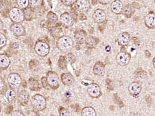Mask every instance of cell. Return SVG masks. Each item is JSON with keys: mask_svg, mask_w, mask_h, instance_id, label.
Here are the masks:
<instances>
[{"mask_svg": "<svg viewBox=\"0 0 155 116\" xmlns=\"http://www.w3.org/2000/svg\"><path fill=\"white\" fill-rule=\"evenodd\" d=\"M57 46L61 52H70L73 48L74 41L68 36H62L58 38L57 41Z\"/></svg>", "mask_w": 155, "mask_h": 116, "instance_id": "cell-1", "label": "cell"}, {"mask_svg": "<svg viewBox=\"0 0 155 116\" xmlns=\"http://www.w3.org/2000/svg\"><path fill=\"white\" fill-rule=\"evenodd\" d=\"M31 102L33 108L37 111H42L46 107V100L45 98L40 95L35 94L31 98Z\"/></svg>", "mask_w": 155, "mask_h": 116, "instance_id": "cell-2", "label": "cell"}, {"mask_svg": "<svg viewBox=\"0 0 155 116\" xmlns=\"http://www.w3.org/2000/svg\"><path fill=\"white\" fill-rule=\"evenodd\" d=\"M9 16L13 23H22L25 19L23 11L19 7H13L9 11Z\"/></svg>", "mask_w": 155, "mask_h": 116, "instance_id": "cell-3", "label": "cell"}, {"mask_svg": "<svg viewBox=\"0 0 155 116\" xmlns=\"http://www.w3.org/2000/svg\"><path fill=\"white\" fill-rule=\"evenodd\" d=\"M46 80L49 86L53 90H56L60 86V79L58 74L54 71H49L46 75Z\"/></svg>", "mask_w": 155, "mask_h": 116, "instance_id": "cell-4", "label": "cell"}, {"mask_svg": "<svg viewBox=\"0 0 155 116\" xmlns=\"http://www.w3.org/2000/svg\"><path fill=\"white\" fill-rule=\"evenodd\" d=\"M34 50L39 56L45 57L50 52V46L45 42L38 40L34 45Z\"/></svg>", "mask_w": 155, "mask_h": 116, "instance_id": "cell-5", "label": "cell"}, {"mask_svg": "<svg viewBox=\"0 0 155 116\" xmlns=\"http://www.w3.org/2000/svg\"><path fill=\"white\" fill-rule=\"evenodd\" d=\"M7 82L12 89H17L19 87L22 83L21 77L18 73H11L7 77Z\"/></svg>", "mask_w": 155, "mask_h": 116, "instance_id": "cell-6", "label": "cell"}, {"mask_svg": "<svg viewBox=\"0 0 155 116\" xmlns=\"http://www.w3.org/2000/svg\"><path fill=\"white\" fill-rule=\"evenodd\" d=\"M87 91L88 94L94 98H98L101 95V88L95 83H92L88 85Z\"/></svg>", "mask_w": 155, "mask_h": 116, "instance_id": "cell-7", "label": "cell"}, {"mask_svg": "<svg viewBox=\"0 0 155 116\" xmlns=\"http://www.w3.org/2000/svg\"><path fill=\"white\" fill-rule=\"evenodd\" d=\"M131 56L129 53L126 52H121L117 54L116 61L117 63L120 66H126L129 63Z\"/></svg>", "mask_w": 155, "mask_h": 116, "instance_id": "cell-8", "label": "cell"}, {"mask_svg": "<svg viewBox=\"0 0 155 116\" xmlns=\"http://www.w3.org/2000/svg\"><path fill=\"white\" fill-rule=\"evenodd\" d=\"M60 22L65 27H71L74 24V18L68 12L62 13L60 17Z\"/></svg>", "mask_w": 155, "mask_h": 116, "instance_id": "cell-9", "label": "cell"}, {"mask_svg": "<svg viewBox=\"0 0 155 116\" xmlns=\"http://www.w3.org/2000/svg\"><path fill=\"white\" fill-rule=\"evenodd\" d=\"M92 18L94 22L98 24H101L106 21L107 14L103 9H97L93 13Z\"/></svg>", "mask_w": 155, "mask_h": 116, "instance_id": "cell-10", "label": "cell"}, {"mask_svg": "<svg viewBox=\"0 0 155 116\" xmlns=\"http://www.w3.org/2000/svg\"><path fill=\"white\" fill-rule=\"evenodd\" d=\"M76 9L81 12H87L91 8V4L88 0H77L75 2Z\"/></svg>", "mask_w": 155, "mask_h": 116, "instance_id": "cell-11", "label": "cell"}, {"mask_svg": "<svg viewBox=\"0 0 155 116\" xmlns=\"http://www.w3.org/2000/svg\"><path fill=\"white\" fill-rule=\"evenodd\" d=\"M11 31L16 37H20L25 35V28L22 24L18 23H14L10 27Z\"/></svg>", "mask_w": 155, "mask_h": 116, "instance_id": "cell-12", "label": "cell"}, {"mask_svg": "<svg viewBox=\"0 0 155 116\" xmlns=\"http://www.w3.org/2000/svg\"><path fill=\"white\" fill-rule=\"evenodd\" d=\"M142 86L139 82H134L131 83L129 87V91L130 94L134 97L138 96L141 92Z\"/></svg>", "mask_w": 155, "mask_h": 116, "instance_id": "cell-13", "label": "cell"}, {"mask_svg": "<svg viewBox=\"0 0 155 116\" xmlns=\"http://www.w3.org/2000/svg\"><path fill=\"white\" fill-rule=\"evenodd\" d=\"M123 7V4L120 0H115L110 4L111 11L117 14L122 13Z\"/></svg>", "mask_w": 155, "mask_h": 116, "instance_id": "cell-14", "label": "cell"}, {"mask_svg": "<svg viewBox=\"0 0 155 116\" xmlns=\"http://www.w3.org/2000/svg\"><path fill=\"white\" fill-rule=\"evenodd\" d=\"M93 73L94 75L103 76L105 73V68L103 63L101 61H97L93 66Z\"/></svg>", "mask_w": 155, "mask_h": 116, "instance_id": "cell-15", "label": "cell"}, {"mask_svg": "<svg viewBox=\"0 0 155 116\" xmlns=\"http://www.w3.org/2000/svg\"><path fill=\"white\" fill-rule=\"evenodd\" d=\"M61 80L64 85L69 86L74 83L75 79L71 73L66 72L61 74Z\"/></svg>", "mask_w": 155, "mask_h": 116, "instance_id": "cell-16", "label": "cell"}, {"mask_svg": "<svg viewBox=\"0 0 155 116\" xmlns=\"http://www.w3.org/2000/svg\"><path fill=\"white\" fill-rule=\"evenodd\" d=\"M131 39L130 35L128 32H124L121 33L117 38V42L120 45L124 46L127 45L130 43Z\"/></svg>", "mask_w": 155, "mask_h": 116, "instance_id": "cell-17", "label": "cell"}, {"mask_svg": "<svg viewBox=\"0 0 155 116\" xmlns=\"http://www.w3.org/2000/svg\"><path fill=\"white\" fill-rule=\"evenodd\" d=\"M145 24L149 29L155 27V14L153 12L149 13L145 18Z\"/></svg>", "mask_w": 155, "mask_h": 116, "instance_id": "cell-18", "label": "cell"}, {"mask_svg": "<svg viewBox=\"0 0 155 116\" xmlns=\"http://www.w3.org/2000/svg\"><path fill=\"white\" fill-rule=\"evenodd\" d=\"M87 37V34L86 32H85L84 30H78L75 32L74 35V38L76 40V41L78 43L83 44L85 42L86 38Z\"/></svg>", "mask_w": 155, "mask_h": 116, "instance_id": "cell-19", "label": "cell"}, {"mask_svg": "<svg viewBox=\"0 0 155 116\" xmlns=\"http://www.w3.org/2000/svg\"><path fill=\"white\" fill-rule=\"evenodd\" d=\"M11 64V60L9 57L5 54H0V68L2 69H7Z\"/></svg>", "mask_w": 155, "mask_h": 116, "instance_id": "cell-20", "label": "cell"}, {"mask_svg": "<svg viewBox=\"0 0 155 116\" xmlns=\"http://www.w3.org/2000/svg\"><path fill=\"white\" fill-rule=\"evenodd\" d=\"M18 100L22 105H26L30 100V95L25 90L20 91L18 95Z\"/></svg>", "mask_w": 155, "mask_h": 116, "instance_id": "cell-21", "label": "cell"}, {"mask_svg": "<svg viewBox=\"0 0 155 116\" xmlns=\"http://www.w3.org/2000/svg\"><path fill=\"white\" fill-rule=\"evenodd\" d=\"M84 42L87 47L92 48L96 46L98 44L99 39L96 37L93 36H88L86 37Z\"/></svg>", "mask_w": 155, "mask_h": 116, "instance_id": "cell-22", "label": "cell"}, {"mask_svg": "<svg viewBox=\"0 0 155 116\" xmlns=\"http://www.w3.org/2000/svg\"><path fill=\"white\" fill-rule=\"evenodd\" d=\"M122 13L126 18H131L134 13V10L133 7L130 4L126 5L125 7H123Z\"/></svg>", "mask_w": 155, "mask_h": 116, "instance_id": "cell-23", "label": "cell"}, {"mask_svg": "<svg viewBox=\"0 0 155 116\" xmlns=\"http://www.w3.org/2000/svg\"><path fill=\"white\" fill-rule=\"evenodd\" d=\"M81 114L83 116H96V112L92 107L87 106L82 109Z\"/></svg>", "mask_w": 155, "mask_h": 116, "instance_id": "cell-24", "label": "cell"}, {"mask_svg": "<svg viewBox=\"0 0 155 116\" xmlns=\"http://www.w3.org/2000/svg\"><path fill=\"white\" fill-rule=\"evenodd\" d=\"M5 95L9 102H12L16 98V93L13 89H8L5 91Z\"/></svg>", "mask_w": 155, "mask_h": 116, "instance_id": "cell-25", "label": "cell"}, {"mask_svg": "<svg viewBox=\"0 0 155 116\" xmlns=\"http://www.w3.org/2000/svg\"><path fill=\"white\" fill-rule=\"evenodd\" d=\"M28 86L31 90L38 91L39 90V89H41L38 81L34 78H30L29 79Z\"/></svg>", "mask_w": 155, "mask_h": 116, "instance_id": "cell-26", "label": "cell"}, {"mask_svg": "<svg viewBox=\"0 0 155 116\" xmlns=\"http://www.w3.org/2000/svg\"><path fill=\"white\" fill-rule=\"evenodd\" d=\"M23 13L25 15V19L30 21L33 18V16L34 12H33L32 10V8L31 7H27L26 8L23 9Z\"/></svg>", "mask_w": 155, "mask_h": 116, "instance_id": "cell-27", "label": "cell"}, {"mask_svg": "<svg viewBox=\"0 0 155 116\" xmlns=\"http://www.w3.org/2000/svg\"><path fill=\"white\" fill-rule=\"evenodd\" d=\"M47 19L49 23L53 24L58 20V17L56 13L53 12L52 11H49L47 14Z\"/></svg>", "mask_w": 155, "mask_h": 116, "instance_id": "cell-28", "label": "cell"}, {"mask_svg": "<svg viewBox=\"0 0 155 116\" xmlns=\"http://www.w3.org/2000/svg\"><path fill=\"white\" fill-rule=\"evenodd\" d=\"M29 5L32 8L35 9L42 6L43 0H28Z\"/></svg>", "mask_w": 155, "mask_h": 116, "instance_id": "cell-29", "label": "cell"}, {"mask_svg": "<svg viewBox=\"0 0 155 116\" xmlns=\"http://www.w3.org/2000/svg\"><path fill=\"white\" fill-rule=\"evenodd\" d=\"M63 32L60 27H54L51 30V35L54 38H59Z\"/></svg>", "mask_w": 155, "mask_h": 116, "instance_id": "cell-30", "label": "cell"}, {"mask_svg": "<svg viewBox=\"0 0 155 116\" xmlns=\"http://www.w3.org/2000/svg\"><path fill=\"white\" fill-rule=\"evenodd\" d=\"M67 61L66 60L65 57L61 56L59 60H58V65L60 68L64 69L67 68Z\"/></svg>", "mask_w": 155, "mask_h": 116, "instance_id": "cell-31", "label": "cell"}, {"mask_svg": "<svg viewBox=\"0 0 155 116\" xmlns=\"http://www.w3.org/2000/svg\"><path fill=\"white\" fill-rule=\"evenodd\" d=\"M16 3L21 9L26 8L29 5V1L28 0H17Z\"/></svg>", "mask_w": 155, "mask_h": 116, "instance_id": "cell-32", "label": "cell"}, {"mask_svg": "<svg viewBox=\"0 0 155 116\" xmlns=\"http://www.w3.org/2000/svg\"><path fill=\"white\" fill-rule=\"evenodd\" d=\"M136 78L142 80L145 79L147 76V73L144 71H137L135 73Z\"/></svg>", "mask_w": 155, "mask_h": 116, "instance_id": "cell-33", "label": "cell"}, {"mask_svg": "<svg viewBox=\"0 0 155 116\" xmlns=\"http://www.w3.org/2000/svg\"><path fill=\"white\" fill-rule=\"evenodd\" d=\"M7 39L5 35L0 32V49L3 48L7 44Z\"/></svg>", "mask_w": 155, "mask_h": 116, "instance_id": "cell-34", "label": "cell"}, {"mask_svg": "<svg viewBox=\"0 0 155 116\" xmlns=\"http://www.w3.org/2000/svg\"><path fill=\"white\" fill-rule=\"evenodd\" d=\"M65 58H66V60H67V62H68L70 64H74L75 62V61H76V57H75V56L73 54H72L71 53H68L67 55H66V57H65Z\"/></svg>", "mask_w": 155, "mask_h": 116, "instance_id": "cell-35", "label": "cell"}, {"mask_svg": "<svg viewBox=\"0 0 155 116\" xmlns=\"http://www.w3.org/2000/svg\"><path fill=\"white\" fill-rule=\"evenodd\" d=\"M59 113L61 116H70V113L68 109L64 108H60L59 109Z\"/></svg>", "mask_w": 155, "mask_h": 116, "instance_id": "cell-36", "label": "cell"}, {"mask_svg": "<svg viewBox=\"0 0 155 116\" xmlns=\"http://www.w3.org/2000/svg\"><path fill=\"white\" fill-rule=\"evenodd\" d=\"M6 89V84L4 79L2 77H0V92H3Z\"/></svg>", "mask_w": 155, "mask_h": 116, "instance_id": "cell-37", "label": "cell"}, {"mask_svg": "<svg viewBox=\"0 0 155 116\" xmlns=\"http://www.w3.org/2000/svg\"><path fill=\"white\" fill-rule=\"evenodd\" d=\"M39 62L38 60H32L30 61L29 63V66L31 69H32L34 68H35L36 66H37V65H38Z\"/></svg>", "mask_w": 155, "mask_h": 116, "instance_id": "cell-38", "label": "cell"}, {"mask_svg": "<svg viewBox=\"0 0 155 116\" xmlns=\"http://www.w3.org/2000/svg\"><path fill=\"white\" fill-rule=\"evenodd\" d=\"M114 101L116 102V103H117L120 108L123 107V104L122 101L120 100V98L118 97L116 94L114 95Z\"/></svg>", "mask_w": 155, "mask_h": 116, "instance_id": "cell-39", "label": "cell"}, {"mask_svg": "<svg viewBox=\"0 0 155 116\" xmlns=\"http://www.w3.org/2000/svg\"><path fill=\"white\" fill-rule=\"evenodd\" d=\"M11 116H24V114L19 110H15L12 111L11 113Z\"/></svg>", "mask_w": 155, "mask_h": 116, "instance_id": "cell-40", "label": "cell"}, {"mask_svg": "<svg viewBox=\"0 0 155 116\" xmlns=\"http://www.w3.org/2000/svg\"><path fill=\"white\" fill-rule=\"evenodd\" d=\"M61 2L66 6H70L71 5L73 2H74V0H61Z\"/></svg>", "mask_w": 155, "mask_h": 116, "instance_id": "cell-41", "label": "cell"}, {"mask_svg": "<svg viewBox=\"0 0 155 116\" xmlns=\"http://www.w3.org/2000/svg\"><path fill=\"white\" fill-rule=\"evenodd\" d=\"M42 84L43 85L44 87L46 88L48 85H49V84L48 83V82H47V80H46V78L45 77H43L42 78Z\"/></svg>", "mask_w": 155, "mask_h": 116, "instance_id": "cell-42", "label": "cell"}, {"mask_svg": "<svg viewBox=\"0 0 155 116\" xmlns=\"http://www.w3.org/2000/svg\"><path fill=\"white\" fill-rule=\"evenodd\" d=\"M112 0H98V2L103 5H107L110 4Z\"/></svg>", "mask_w": 155, "mask_h": 116, "instance_id": "cell-43", "label": "cell"}, {"mask_svg": "<svg viewBox=\"0 0 155 116\" xmlns=\"http://www.w3.org/2000/svg\"><path fill=\"white\" fill-rule=\"evenodd\" d=\"M133 42L134 44V45L136 46H139L140 45V42L139 40V39L136 38V37H134L133 38Z\"/></svg>", "mask_w": 155, "mask_h": 116, "instance_id": "cell-44", "label": "cell"}, {"mask_svg": "<svg viewBox=\"0 0 155 116\" xmlns=\"http://www.w3.org/2000/svg\"><path fill=\"white\" fill-rule=\"evenodd\" d=\"M19 46V45L17 42H13L11 44V47L13 49H18Z\"/></svg>", "mask_w": 155, "mask_h": 116, "instance_id": "cell-45", "label": "cell"}, {"mask_svg": "<svg viewBox=\"0 0 155 116\" xmlns=\"http://www.w3.org/2000/svg\"><path fill=\"white\" fill-rule=\"evenodd\" d=\"M80 20H84L87 19V18L86 16L84 14H80Z\"/></svg>", "mask_w": 155, "mask_h": 116, "instance_id": "cell-46", "label": "cell"}, {"mask_svg": "<svg viewBox=\"0 0 155 116\" xmlns=\"http://www.w3.org/2000/svg\"><path fill=\"white\" fill-rule=\"evenodd\" d=\"M133 8H138V9L140 8V6L139 4H138V3H137V2H134V3L133 4Z\"/></svg>", "mask_w": 155, "mask_h": 116, "instance_id": "cell-47", "label": "cell"}, {"mask_svg": "<svg viewBox=\"0 0 155 116\" xmlns=\"http://www.w3.org/2000/svg\"><path fill=\"white\" fill-rule=\"evenodd\" d=\"M145 56L147 57H150V56H151V54H150V53L149 52L148 50H145Z\"/></svg>", "mask_w": 155, "mask_h": 116, "instance_id": "cell-48", "label": "cell"}, {"mask_svg": "<svg viewBox=\"0 0 155 116\" xmlns=\"http://www.w3.org/2000/svg\"><path fill=\"white\" fill-rule=\"evenodd\" d=\"M98 2V0H91V4H92L93 5H97Z\"/></svg>", "mask_w": 155, "mask_h": 116, "instance_id": "cell-49", "label": "cell"}, {"mask_svg": "<svg viewBox=\"0 0 155 116\" xmlns=\"http://www.w3.org/2000/svg\"><path fill=\"white\" fill-rule=\"evenodd\" d=\"M4 28V23L0 19V31H1Z\"/></svg>", "mask_w": 155, "mask_h": 116, "instance_id": "cell-50", "label": "cell"}, {"mask_svg": "<svg viewBox=\"0 0 155 116\" xmlns=\"http://www.w3.org/2000/svg\"><path fill=\"white\" fill-rule=\"evenodd\" d=\"M153 66L155 69V57L153 59Z\"/></svg>", "mask_w": 155, "mask_h": 116, "instance_id": "cell-51", "label": "cell"}, {"mask_svg": "<svg viewBox=\"0 0 155 116\" xmlns=\"http://www.w3.org/2000/svg\"><path fill=\"white\" fill-rule=\"evenodd\" d=\"M1 111V103H0V112Z\"/></svg>", "mask_w": 155, "mask_h": 116, "instance_id": "cell-52", "label": "cell"}, {"mask_svg": "<svg viewBox=\"0 0 155 116\" xmlns=\"http://www.w3.org/2000/svg\"><path fill=\"white\" fill-rule=\"evenodd\" d=\"M137 1H141V0H137Z\"/></svg>", "mask_w": 155, "mask_h": 116, "instance_id": "cell-53", "label": "cell"}, {"mask_svg": "<svg viewBox=\"0 0 155 116\" xmlns=\"http://www.w3.org/2000/svg\"><path fill=\"white\" fill-rule=\"evenodd\" d=\"M48 1H51V0H48Z\"/></svg>", "mask_w": 155, "mask_h": 116, "instance_id": "cell-54", "label": "cell"}, {"mask_svg": "<svg viewBox=\"0 0 155 116\" xmlns=\"http://www.w3.org/2000/svg\"></svg>", "mask_w": 155, "mask_h": 116, "instance_id": "cell-55", "label": "cell"}, {"mask_svg": "<svg viewBox=\"0 0 155 116\" xmlns=\"http://www.w3.org/2000/svg\"><path fill=\"white\" fill-rule=\"evenodd\" d=\"M0 1H1V0H0Z\"/></svg>", "mask_w": 155, "mask_h": 116, "instance_id": "cell-56", "label": "cell"}]
</instances>
